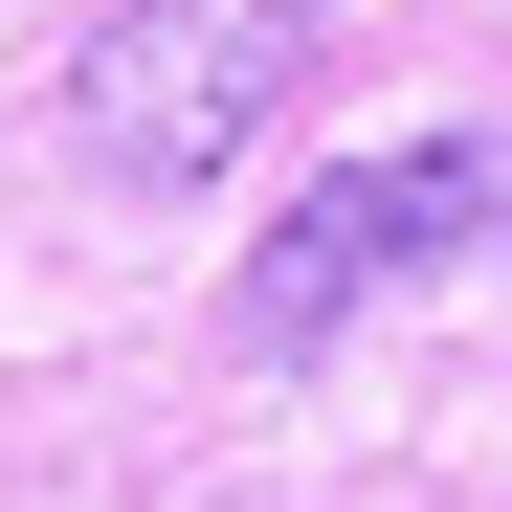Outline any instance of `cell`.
Listing matches in <instances>:
<instances>
[{"label": "cell", "instance_id": "1", "mask_svg": "<svg viewBox=\"0 0 512 512\" xmlns=\"http://www.w3.org/2000/svg\"><path fill=\"white\" fill-rule=\"evenodd\" d=\"M290 90H312V0H112L67 45V156L134 201H201L223 156H268Z\"/></svg>", "mask_w": 512, "mask_h": 512}, {"label": "cell", "instance_id": "2", "mask_svg": "<svg viewBox=\"0 0 512 512\" xmlns=\"http://www.w3.org/2000/svg\"><path fill=\"white\" fill-rule=\"evenodd\" d=\"M512 223V134H401V156H334V179L268 223V268H245V357H312L334 312H379L401 268H446V245Z\"/></svg>", "mask_w": 512, "mask_h": 512}]
</instances>
